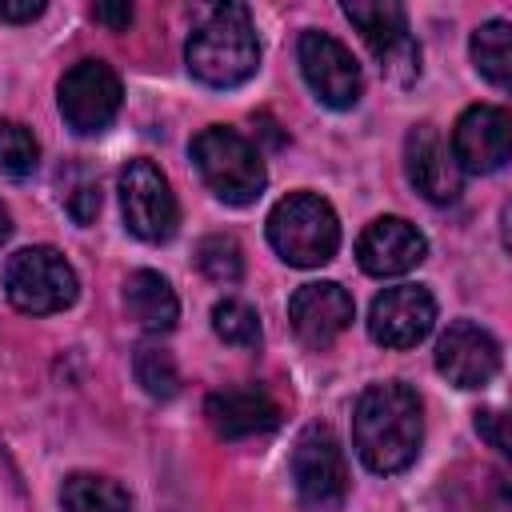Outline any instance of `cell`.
<instances>
[{"mask_svg": "<svg viewBox=\"0 0 512 512\" xmlns=\"http://www.w3.org/2000/svg\"><path fill=\"white\" fill-rule=\"evenodd\" d=\"M352 444L372 472H404L424 444V408L416 388L400 380L364 388L352 408Z\"/></svg>", "mask_w": 512, "mask_h": 512, "instance_id": "6da1fadb", "label": "cell"}, {"mask_svg": "<svg viewBox=\"0 0 512 512\" xmlns=\"http://www.w3.org/2000/svg\"><path fill=\"white\" fill-rule=\"evenodd\" d=\"M188 72L208 88H240L260 68V40L244 4L212 8L188 36Z\"/></svg>", "mask_w": 512, "mask_h": 512, "instance_id": "7a4b0ae2", "label": "cell"}, {"mask_svg": "<svg viewBox=\"0 0 512 512\" xmlns=\"http://www.w3.org/2000/svg\"><path fill=\"white\" fill-rule=\"evenodd\" d=\"M188 152H192V164H196L200 180L208 184V192L232 208L252 204L268 184V172H264L256 144L248 136H240L236 128L208 124L192 136Z\"/></svg>", "mask_w": 512, "mask_h": 512, "instance_id": "3957f363", "label": "cell"}, {"mask_svg": "<svg viewBox=\"0 0 512 512\" xmlns=\"http://www.w3.org/2000/svg\"><path fill=\"white\" fill-rule=\"evenodd\" d=\"M268 244L292 268H320L340 248V220L316 192H288L268 212Z\"/></svg>", "mask_w": 512, "mask_h": 512, "instance_id": "277c9868", "label": "cell"}, {"mask_svg": "<svg viewBox=\"0 0 512 512\" xmlns=\"http://www.w3.org/2000/svg\"><path fill=\"white\" fill-rule=\"evenodd\" d=\"M80 292L76 268L56 252L52 244H32L8 256L4 264V296L12 308L28 316H52L64 312Z\"/></svg>", "mask_w": 512, "mask_h": 512, "instance_id": "5b68a950", "label": "cell"}, {"mask_svg": "<svg viewBox=\"0 0 512 512\" xmlns=\"http://www.w3.org/2000/svg\"><path fill=\"white\" fill-rule=\"evenodd\" d=\"M292 484L304 512H336L348 496L344 448L328 424H308L292 444Z\"/></svg>", "mask_w": 512, "mask_h": 512, "instance_id": "8992f818", "label": "cell"}, {"mask_svg": "<svg viewBox=\"0 0 512 512\" xmlns=\"http://www.w3.org/2000/svg\"><path fill=\"white\" fill-rule=\"evenodd\" d=\"M116 188H120V212H124V224L136 240L144 244H164L176 236V224H180V208H176V196H172V184L168 176L136 156L120 168L116 176Z\"/></svg>", "mask_w": 512, "mask_h": 512, "instance_id": "52a82bcc", "label": "cell"}, {"mask_svg": "<svg viewBox=\"0 0 512 512\" xmlns=\"http://www.w3.org/2000/svg\"><path fill=\"white\" fill-rule=\"evenodd\" d=\"M344 16L360 28L368 52L376 56L380 72L392 84H412L420 76V44H416L400 4H388V0H372V4L368 0H348Z\"/></svg>", "mask_w": 512, "mask_h": 512, "instance_id": "ba28073f", "label": "cell"}, {"mask_svg": "<svg viewBox=\"0 0 512 512\" xmlns=\"http://www.w3.org/2000/svg\"><path fill=\"white\" fill-rule=\"evenodd\" d=\"M120 100H124L120 76H116L112 64H104V60H76V64L60 76V88H56L60 116H64V124H68L72 132H80V136L104 132V128L116 120Z\"/></svg>", "mask_w": 512, "mask_h": 512, "instance_id": "9c48e42d", "label": "cell"}, {"mask_svg": "<svg viewBox=\"0 0 512 512\" xmlns=\"http://www.w3.org/2000/svg\"><path fill=\"white\" fill-rule=\"evenodd\" d=\"M300 76L312 88V96L328 108H352L364 92V76L356 56L332 36V32H304L296 44Z\"/></svg>", "mask_w": 512, "mask_h": 512, "instance_id": "30bf717a", "label": "cell"}, {"mask_svg": "<svg viewBox=\"0 0 512 512\" xmlns=\"http://www.w3.org/2000/svg\"><path fill=\"white\" fill-rule=\"evenodd\" d=\"M448 148L460 172H500L512 156V116L500 104H472L460 112Z\"/></svg>", "mask_w": 512, "mask_h": 512, "instance_id": "8fae6325", "label": "cell"}, {"mask_svg": "<svg viewBox=\"0 0 512 512\" xmlns=\"http://www.w3.org/2000/svg\"><path fill=\"white\" fill-rule=\"evenodd\" d=\"M436 324V300L424 284H392L368 308V336L384 348H416Z\"/></svg>", "mask_w": 512, "mask_h": 512, "instance_id": "7c38bea8", "label": "cell"}, {"mask_svg": "<svg viewBox=\"0 0 512 512\" xmlns=\"http://www.w3.org/2000/svg\"><path fill=\"white\" fill-rule=\"evenodd\" d=\"M436 372L456 388H484L500 372V344L476 320H452L436 340Z\"/></svg>", "mask_w": 512, "mask_h": 512, "instance_id": "4fadbf2b", "label": "cell"}, {"mask_svg": "<svg viewBox=\"0 0 512 512\" xmlns=\"http://www.w3.org/2000/svg\"><path fill=\"white\" fill-rule=\"evenodd\" d=\"M404 172L408 184L432 204H452L464 192V172L436 124H416L404 136Z\"/></svg>", "mask_w": 512, "mask_h": 512, "instance_id": "5bb4252c", "label": "cell"}, {"mask_svg": "<svg viewBox=\"0 0 512 512\" xmlns=\"http://www.w3.org/2000/svg\"><path fill=\"white\" fill-rule=\"evenodd\" d=\"M352 316H356V304L348 288H340L336 280L300 284L288 300V320L308 348H328L352 324Z\"/></svg>", "mask_w": 512, "mask_h": 512, "instance_id": "9a60e30c", "label": "cell"}, {"mask_svg": "<svg viewBox=\"0 0 512 512\" xmlns=\"http://www.w3.org/2000/svg\"><path fill=\"white\" fill-rule=\"evenodd\" d=\"M424 256H428V240L404 216H376L356 240V260L368 276H404Z\"/></svg>", "mask_w": 512, "mask_h": 512, "instance_id": "2e32d148", "label": "cell"}, {"mask_svg": "<svg viewBox=\"0 0 512 512\" xmlns=\"http://www.w3.org/2000/svg\"><path fill=\"white\" fill-rule=\"evenodd\" d=\"M204 416L216 436L244 440V436L272 432L280 424V404L256 384H232V388H216L204 400Z\"/></svg>", "mask_w": 512, "mask_h": 512, "instance_id": "e0dca14e", "label": "cell"}, {"mask_svg": "<svg viewBox=\"0 0 512 512\" xmlns=\"http://www.w3.org/2000/svg\"><path fill=\"white\" fill-rule=\"evenodd\" d=\"M124 308L144 332H168L180 320V300L172 284L152 268H136L124 280Z\"/></svg>", "mask_w": 512, "mask_h": 512, "instance_id": "ac0fdd59", "label": "cell"}, {"mask_svg": "<svg viewBox=\"0 0 512 512\" xmlns=\"http://www.w3.org/2000/svg\"><path fill=\"white\" fill-rule=\"evenodd\" d=\"M60 508L64 512H132V496L108 476L72 472L60 488Z\"/></svg>", "mask_w": 512, "mask_h": 512, "instance_id": "d6986e66", "label": "cell"}, {"mask_svg": "<svg viewBox=\"0 0 512 512\" xmlns=\"http://www.w3.org/2000/svg\"><path fill=\"white\" fill-rule=\"evenodd\" d=\"M468 48H472L476 72H480L488 84L508 88V80H512V28H508V20H484V24L472 32Z\"/></svg>", "mask_w": 512, "mask_h": 512, "instance_id": "ffe728a7", "label": "cell"}, {"mask_svg": "<svg viewBox=\"0 0 512 512\" xmlns=\"http://www.w3.org/2000/svg\"><path fill=\"white\" fill-rule=\"evenodd\" d=\"M56 188H60V204L76 224H92L100 212V180L84 160H68L56 172Z\"/></svg>", "mask_w": 512, "mask_h": 512, "instance_id": "44dd1931", "label": "cell"}, {"mask_svg": "<svg viewBox=\"0 0 512 512\" xmlns=\"http://www.w3.org/2000/svg\"><path fill=\"white\" fill-rule=\"evenodd\" d=\"M132 372H136V384H140L152 400H172L176 388H180V372H176L172 352H164V348H156V344L136 348Z\"/></svg>", "mask_w": 512, "mask_h": 512, "instance_id": "7402d4cb", "label": "cell"}, {"mask_svg": "<svg viewBox=\"0 0 512 512\" xmlns=\"http://www.w3.org/2000/svg\"><path fill=\"white\" fill-rule=\"evenodd\" d=\"M196 268L216 284H236L244 276V252L228 232H212L196 244Z\"/></svg>", "mask_w": 512, "mask_h": 512, "instance_id": "603a6c76", "label": "cell"}, {"mask_svg": "<svg viewBox=\"0 0 512 512\" xmlns=\"http://www.w3.org/2000/svg\"><path fill=\"white\" fill-rule=\"evenodd\" d=\"M36 164H40V140L32 136V128L20 120H0V168L12 180H24L36 172Z\"/></svg>", "mask_w": 512, "mask_h": 512, "instance_id": "cb8c5ba5", "label": "cell"}, {"mask_svg": "<svg viewBox=\"0 0 512 512\" xmlns=\"http://www.w3.org/2000/svg\"><path fill=\"white\" fill-rule=\"evenodd\" d=\"M212 332L232 348H256L260 344V316L244 300H220L212 308Z\"/></svg>", "mask_w": 512, "mask_h": 512, "instance_id": "d4e9b609", "label": "cell"}, {"mask_svg": "<svg viewBox=\"0 0 512 512\" xmlns=\"http://www.w3.org/2000/svg\"><path fill=\"white\" fill-rule=\"evenodd\" d=\"M476 432L488 436V444H492L496 452H508V440H504V416H500L496 408L476 412Z\"/></svg>", "mask_w": 512, "mask_h": 512, "instance_id": "484cf974", "label": "cell"}, {"mask_svg": "<svg viewBox=\"0 0 512 512\" xmlns=\"http://www.w3.org/2000/svg\"><path fill=\"white\" fill-rule=\"evenodd\" d=\"M92 16L100 20V24H108V28H128L132 24V4H96L92 8Z\"/></svg>", "mask_w": 512, "mask_h": 512, "instance_id": "4316f807", "label": "cell"}, {"mask_svg": "<svg viewBox=\"0 0 512 512\" xmlns=\"http://www.w3.org/2000/svg\"><path fill=\"white\" fill-rule=\"evenodd\" d=\"M36 16H44V4H40V0H24V4H0V20H8V24H32Z\"/></svg>", "mask_w": 512, "mask_h": 512, "instance_id": "83f0119b", "label": "cell"}, {"mask_svg": "<svg viewBox=\"0 0 512 512\" xmlns=\"http://www.w3.org/2000/svg\"><path fill=\"white\" fill-rule=\"evenodd\" d=\"M12 236V212L4 208V200H0V244Z\"/></svg>", "mask_w": 512, "mask_h": 512, "instance_id": "f1b7e54d", "label": "cell"}]
</instances>
